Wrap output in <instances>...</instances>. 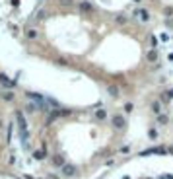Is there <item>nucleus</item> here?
Returning a JSON list of instances; mask_svg holds the SVG:
<instances>
[{
    "label": "nucleus",
    "instance_id": "nucleus-10",
    "mask_svg": "<svg viewBox=\"0 0 173 179\" xmlns=\"http://www.w3.org/2000/svg\"><path fill=\"white\" fill-rule=\"evenodd\" d=\"M96 117L103 121V119H105V117H107V111H105V109H97V111H96Z\"/></svg>",
    "mask_w": 173,
    "mask_h": 179
},
{
    "label": "nucleus",
    "instance_id": "nucleus-22",
    "mask_svg": "<svg viewBox=\"0 0 173 179\" xmlns=\"http://www.w3.org/2000/svg\"><path fill=\"white\" fill-rule=\"evenodd\" d=\"M16 179H18V177H16Z\"/></svg>",
    "mask_w": 173,
    "mask_h": 179
},
{
    "label": "nucleus",
    "instance_id": "nucleus-4",
    "mask_svg": "<svg viewBox=\"0 0 173 179\" xmlns=\"http://www.w3.org/2000/svg\"><path fill=\"white\" fill-rule=\"evenodd\" d=\"M165 148L164 146H160V148H150V150H144L142 152V156H150V154H165Z\"/></svg>",
    "mask_w": 173,
    "mask_h": 179
},
{
    "label": "nucleus",
    "instance_id": "nucleus-7",
    "mask_svg": "<svg viewBox=\"0 0 173 179\" xmlns=\"http://www.w3.org/2000/svg\"><path fill=\"white\" fill-rule=\"evenodd\" d=\"M107 92L111 93L113 97H117V96H119V88H117V86H107Z\"/></svg>",
    "mask_w": 173,
    "mask_h": 179
},
{
    "label": "nucleus",
    "instance_id": "nucleus-13",
    "mask_svg": "<svg viewBox=\"0 0 173 179\" xmlns=\"http://www.w3.org/2000/svg\"><path fill=\"white\" fill-rule=\"evenodd\" d=\"M152 111H154V113H160V101H154V103H152Z\"/></svg>",
    "mask_w": 173,
    "mask_h": 179
},
{
    "label": "nucleus",
    "instance_id": "nucleus-8",
    "mask_svg": "<svg viewBox=\"0 0 173 179\" xmlns=\"http://www.w3.org/2000/svg\"><path fill=\"white\" fill-rule=\"evenodd\" d=\"M80 10H82V12H92V4L90 2H82L80 4Z\"/></svg>",
    "mask_w": 173,
    "mask_h": 179
},
{
    "label": "nucleus",
    "instance_id": "nucleus-3",
    "mask_svg": "<svg viewBox=\"0 0 173 179\" xmlns=\"http://www.w3.org/2000/svg\"><path fill=\"white\" fill-rule=\"evenodd\" d=\"M74 173H76V167H74V166H70V164L62 166V175H66V177H72Z\"/></svg>",
    "mask_w": 173,
    "mask_h": 179
},
{
    "label": "nucleus",
    "instance_id": "nucleus-12",
    "mask_svg": "<svg viewBox=\"0 0 173 179\" xmlns=\"http://www.w3.org/2000/svg\"><path fill=\"white\" fill-rule=\"evenodd\" d=\"M53 162H55L56 166H66V164H64V158H62V156H55Z\"/></svg>",
    "mask_w": 173,
    "mask_h": 179
},
{
    "label": "nucleus",
    "instance_id": "nucleus-19",
    "mask_svg": "<svg viewBox=\"0 0 173 179\" xmlns=\"http://www.w3.org/2000/svg\"><path fill=\"white\" fill-rule=\"evenodd\" d=\"M60 4H62V6H68V4H70V0H60Z\"/></svg>",
    "mask_w": 173,
    "mask_h": 179
},
{
    "label": "nucleus",
    "instance_id": "nucleus-5",
    "mask_svg": "<svg viewBox=\"0 0 173 179\" xmlns=\"http://www.w3.org/2000/svg\"><path fill=\"white\" fill-rule=\"evenodd\" d=\"M136 16H140V20H142V22H148V20H150L148 10H136Z\"/></svg>",
    "mask_w": 173,
    "mask_h": 179
},
{
    "label": "nucleus",
    "instance_id": "nucleus-1",
    "mask_svg": "<svg viewBox=\"0 0 173 179\" xmlns=\"http://www.w3.org/2000/svg\"><path fill=\"white\" fill-rule=\"evenodd\" d=\"M16 119H18V123H20V134H22V144L23 146H27V123H25V119H23V115L22 113H16Z\"/></svg>",
    "mask_w": 173,
    "mask_h": 179
},
{
    "label": "nucleus",
    "instance_id": "nucleus-21",
    "mask_svg": "<svg viewBox=\"0 0 173 179\" xmlns=\"http://www.w3.org/2000/svg\"><path fill=\"white\" fill-rule=\"evenodd\" d=\"M12 4H14V6H18V4H20V0H12Z\"/></svg>",
    "mask_w": 173,
    "mask_h": 179
},
{
    "label": "nucleus",
    "instance_id": "nucleus-16",
    "mask_svg": "<svg viewBox=\"0 0 173 179\" xmlns=\"http://www.w3.org/2000/svg\"><path fill=\"white\" fill-rule=\"evenodd\" d=\"M117 22H119V24H127V16H119Z\"/></svg>",
    "mask_w": 173,
    "mask_h": 179
},
{
    "label": "nucleus",
    "instance_id": "nucleus-9",
    "mask_svg": "<svg viewBox=\"0 0 173 179\" xmlns=\"http://www.w3.org/2000/svg\"><path fill=\"white\" fill-rule=\"evenodd\" d=\"M0 82H2V84H4V86H14V82H10L6 74H0Z\"/></svg>",
    "mask_w": 173,
    "mask_h": 179
},
{
    "label": "nucleus",
    "instance_id": "nucleus-18",
    "mask_svg": "<svg viewBox=\"0 0 173 179\" xmlns=\"http://www.w3.org/2000/svg\"><path fill=\"white\" fill-rule=\"evenodd\" d=\"M124 111H127V113L132 111V103H127V105H124Z\"/></svg>",
    "mask_w": 173,
    "mask_h": 179
},
{
    "label": "nucleus",
    "instance_id": "nucleus-6",
    "mask_svg": "<svg viewBox=\"0 0 173 179\" xmlns=\"http://www.w3.org/2000/svg\"><path fill=\"white\" fill-rule=\"evenodd\" d=\"M45 156H47V150H37V152L33 154L35 160H45Z\"/></svg>",
    "mask_w": 173,
    "mask_h": 179
},
{
    "label": "nucleus",
    "instance_id": "nucleus-2",
    "mask_svg": "<svg viewBox=\"0 0 173 179\" xmlns=\"http://www.w3.org/2000/svg\"><path fill=\"white\" fill-rule=\"evenodd\" d=\"M124 125H127V121L121 117V115H115L113 117V127L115 129H124Z\"/></svg>",
    "mask_w": 173,
    "mask_h": 179
},
{
    "label": "nucleus",
    "instance_id": "nucleus-14",
    "mask_svg": "<svg viewBox=\"0 0 173 179\" xmlns=\"http://www.w3.org/2000/svg\"><path fill=\"white\" fill-rule=\"evenodd\" d=\"M148 136H150V138H156V136H158V133H156V129H150V130H148Z\"/></svg>",
    "mask_w": 173,
    "mask_h": 179
},
{
    "label": "nucleus",
    "instance_id": "nucleus-11",
    "mask_svg": "<svg viewBox=\"0 0 173 179\" xmlns=\"http://www.w3.org/2000/svg\"><path fill=\"white\" fill-rule=\"evenodd\" d=\"M148 60H150V62H156V60H158V53H156V51H150V53H148Z\"/></svg>",
    "mask_w": 173,
    "mask_h": 179
},
{
    "label": "nucleus",
    "instance_id": "nucleus-15",
    "mask_svg": "<svg viewBox=\"0 0 173 179\" xmlns=\"http://www.w3.org/2000/svg\"><path fill=\"white\" fill-rule=\"evenodd\" d=\"M25 35H27V37H35L37 33H35V29H27V31H25Z\"/></svg>",
    "mask_w": 173,
    "mask_h": 179
},
{
    "label": "nucleus",
    "instance_id": "nucleus-20",
    "mask_svg": "<svg viewBox=\"0 0 173 179\" xmlns=\"http://www.w3.org/2000/svg\"><path fill=\"white\" fill-rule=\"evenodd\" d=\"M160 179H173V177H171V175H161Z\"/></svg>",
    "mask_w": 173,
    "mask_h": 179
},
{
    "label": "nucleus",
    "instance_id": "nucleus-17",
    "mask_svg": "<svg viewBox=\"0 0 173 179\" xmlns=\"http://www.w3.org/2000/svg\"><path fill=\"white\" fill-rule=\"evenodd\" d=\"M4 99H6V101H12V99H14V93H4Z\"/></svg>",
    "mask_w": 173,
    "mask_h": 179
}]
</instances>
